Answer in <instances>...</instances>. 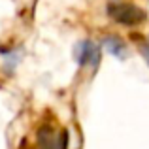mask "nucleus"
Returning <instances> with one entry per match:
<instances>
[{
	"label": "nucleus",
	"instance_id": "1",
	"mask_svg": "<svg viewBox=\"0 0 149 149\" xmlns=\"http://www.w3.org/2000/svg\"><path fill=\"white\" fill-rule=\"evenodd\" d=\"M109 15H111L115 21L125 23V25H134V23L142 21L143 13L138 10V8L130 6V4H111L108 8Z\"/></svg>",
	"mask_w": 149,
	"mask_h": 149
},
{
	"label": "nucleus",
	"instance_id": "2",
	"mask_svg": "<svg viewBox=\"0 0 149 149\" xmlns=\"http://www.w3.org/2000/svg\"><path fill=\"white\" fill-rule=\"evenodd\" d=\"M79 62L81 64H95L98 62V49L96 45L91 44H83L79 47Z\"/></svg>",
	"mask_w": 149,
	"mask_h": 149
},
{
	"label": "nucleus",
	"instance_id": "4",
	"mask_svg": "<svg viewBox=\"0 0 149 149\" xmlns=\"http://www.w3.org/2000/svg\"><path fill=\"white\" fill-rule=\"evenodd\" d=\"M143 55H146V58H147V62H149V42L143 45Z\"/></svg>",
	"mask_w": 149,
	"mask_h": 149
},
{
	"label": "nucleus",
	"instance_id": "3",
	"mask_svg": "<svg viewBox=\"0 0 149 149\" xmlns=\"http://www.w3.org/2000/svg\"><path fill=\"white\" fill-rule=\"evenodd\" d=\"M40 149H64V136H51L47 132V138L40 134Z\"/></svg>",
	"mask_w": 149,
	"mask_h": 149
}]
</instances>
